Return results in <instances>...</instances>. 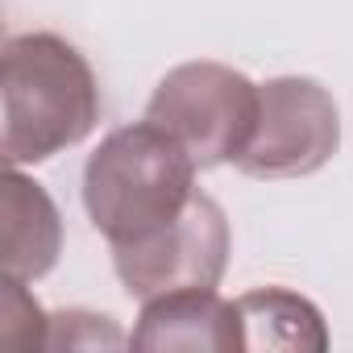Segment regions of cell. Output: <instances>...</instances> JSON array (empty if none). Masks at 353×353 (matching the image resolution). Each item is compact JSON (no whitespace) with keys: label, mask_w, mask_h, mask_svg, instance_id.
Wrapping results in <instances>:
<instances>
[{"label":"cell","mask_w":353,"mask_h":353,"mask_svg":"<svg viewBox=\"0 0 353 353\" xmlns=\"http://www.w3.org/2000/svg\"><path fill=\"white\" fill-rule=\"evenodd\" d=\"M229 254H233V233L225 208L208 192H196V200L179 221H170L166 229H158L137 245L112 250V266L125 295L145 303L170 291L221 287L229 270Z\"/></svg>","instance_id":"cell-5"},{"label":"cell","mask_w":353,"mask_h":353,"mask_svg":"<svg viewBox=\"0 0 353 353\" xmlns=\"http://www.w3.org/2000/svg\"><path fill=\"white\" fill-rule=\"evenodd\" d=\"M5 125L0 154L9 166H38L79 145L100 121V83L92 63L59 34L30 30L5 42Z\"/></svg>","instance_id":"cell-1"},{"label":"cell","mask_w":353,"mask_h":353,"mask_svg":"<svg viewBox=\"0 0 353 353\" xmlns=\"http://www.w3.org/2000/svg\"><path fill=\"white\" fill-rule=\"evenodd\" d=\"M133 349H192V353H233L241 345L237 303L216 287L170 291L141 303L137 328L129 332Z\"/></svg>","instance_id":"cell-6"},{"label":"cell","mask_w":353,"mask_h":353,"mask_svg":"<svg viewBox=\"0 0 353 353\" xmlns=\"http://www.w3.org/2000/svg\"><path fill=\"white\" fill-rule=\"evenodd\" d=\"M258 104L262 92L254 79L225 63L196 59L170 67L158 79L145 104V121L179 137L200 170H212L245 154L258 125Z\"/></svg>","instance_id":"cell-3"},{"label":"cell","mask_w":353,"mask_h":353,"mask_svg":"<svg viewBox=\"0 0 353 353\" xmlns=\"http://www.w3.org/2000/svg\"><path fill=\"white\" fill-rule=\"evenodd\" d=\"M258 125L233 166L250 179L316 174L341 145V108L332 92L307 75H279L258 83Z\"/></svg>","instance_id":"cell-4"},{"label":"cell","mask_w":353,"mask_h":353,"mask_svg":"<svg viewBox=\"0 0 353 353\" xmlns=\"http://www.w3.org/2000/svg\"><path fill=\"white\" fill-rule=\"evenodd\" d=\"M63 254V216L42 183L26 179L21 166H9L0 192V262L5 279L34 283L54 270Z\"/></svg>","instance_id":"cell-7"},{"label":"cell","mask_w":353,"mask_h":353,"mask_svg":"<svg viewBox=\"0 0 353 353\" xmlns=\"http://www.w3.org/2000/svg\"><path fill=\"white\" fill-rule=\"evenodd\" d=\"M121 345H129V336L117 328L112 316L83 312V307H67L50 316L46 349H121Z\"/></svg>","instance_id":"cell-10"},{"label":"cell","mask_w":353,"mask_h":353,"mask_svg":"<svg viewBox=\"0 0 353 353\" xmlns=\"http://www.w3.org/2000/svg\"><path fill=\"white\" fill-rule=\"evenodd\" d=\"M50 316L38 307V299L26 291L21 279H5L0 295V345L9 349H46Z\"/></svg>","instance_id":"cell-9"},{"label":"cell","mask_w":353,"mask_h":353,"mask_svg":"<svg viewBox=\"0 0 353 353\" xmlns=\"http://www.w3.org/2000/svg\"><path fill=\"white\" fill-rule=\"evenodd\" d=\"M237 303L241 345L245 349H287V353H320L328 349L324 316L312 299L287 287H254Z\"/></svg>","instance_id":"cell-8"},{"label":"cell","mask_w":353,"mask_h":353,"mask_svg":"<svg viewBox=\"0 0 353 353\" xmlns=\"http://www.w3.org/2000/svg\"><path fill=\"white\" fill-rule=\"evenodd\" d=\"M196 158L154 121L112 129L83 166V208L112 245H137L179 221L196 200Z\"/></svg>","instance_id":"cell-2"}]
</instances>
